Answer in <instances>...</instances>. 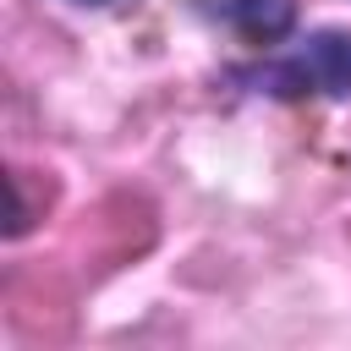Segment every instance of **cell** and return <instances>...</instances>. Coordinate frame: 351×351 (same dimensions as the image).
Segmentation results:
<instances>
[{
	"mask_svg": "<svg viewBox=\"0 0 351 351\" xmlns=\"http://www.w3.org/2000/svg\"><path fill=\"white\" fill-rule=\"evenodd\" d=\"M296 88H324V93H346L351 88V38L346 33H318V38H307V49H302V60L285 71Z\"/></svg>",
	"mask_w": 351,
	"mask_h": 351,
	"instance_id": "obj_1",
	"label": "cell"
},
{
	"mask_svg": "<svg viewBox=\"0 0 351 351\" xmlns=\"http://www.w3.org/2000/svg\"><path fill=\"white\" fill-rule=\"evenodd\" d=\"M230 22H236L252 44H274V38H285V27H291V0H247Z\"/></svg>",
	"mask_w": 351,
	"mask_h": 351,
	"instance_id": "obj_2",
	"label": "cell"
},
{
	"mask_svg": "<svg viewBox=\"0 0 351 351\" xmlns=\"http://www.w3.org/2000/svg\"><path fill=\"white\" fill-rule=\"evenodd\" d=\"M203 5H214V11H225V16H236V11L247 5V0H203Z\"/></svg>",
	"mask_w": 351,
	"mask_h": 351,
	"instance_id": "obj_3",
	"label": "cell"
}]
</instances>
